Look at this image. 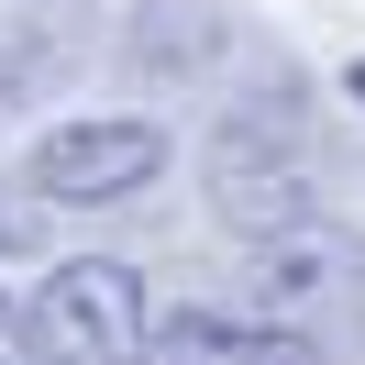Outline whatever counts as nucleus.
I'll use <instances>...</instances> for the list:
<instances>
[{"label": "nucleus", "mask_w": 365, "mask_h": 365, "mask_svg": "<svg viewBox=\"0 0 365 365\" xmlns=\"http://www.w3.org/2000/svg\"><path fill=\"white\" fill-rule=\"evenodd\" d=\"M0 365H23V310H11V288H0Z\"/></svg>", "instance_id": "6e6552de"}, {"label": "nucleus", "mask_w": 365, "mask_h": 365, "mask_svg": "<svg viewBox=\"0 0 365 365\" xmlns=\"http://www.w3.org/2000/svg\"><path fill=\"white\" fill-rule=\"evenodd\" d=\"M45 78H56V56H11V45H0V111H11V100H34Z\"/></svg>", "instance_id": "0eeeda50"}, {"label": "nucleus", "mask_w": 365, "mask_h": 365, "mask_svg": "<svg viewBox=\"0 0 365 365\" xmlns=\"http://www.w3.org/2000/svg\"><path fill=\"white\" fill-rule=\"evenodd\" d=\"M122 56L144 78H210L232 56V0H133L122 11Z\"/></svg>", "instance_id": "423d86ee"}, {"label": "nucleus", "mask_w": 365, "mask_h": 365, "mask_svg": "<svg viewBox=\"0 0 365 365\" xmlns=\"http://www.w3.org/2000/svg\"><path fill=\"white\" fill-rule=\"evenodd\" d=\"M200 188L232 232H277V222H310L321 210V111H310V78H255L200 144Z\"/></svg>", "instance_id": "f257e3e1"}, {"label": "nucleus", "mask_w": 365, "mask_h": 365, "mask_svg": "<svg viewBox=\"0 0 365 365\" xmlns=\"http://www.w3.org/2000/svg\"><path fill=\"white\" fill-rule=\"evenodd\" d=\"M11 244H34V222L11 210V188H0V255H11Z\"/></svg>", "instance_id": "1a4fd4ad"}, {"label": "nucleus", "mask_w": 365, "mask_h": 365, "mask_svg": "<svg viewBox=\"0 0 365 365\" xmlns=\"http://www.w3.org/2000/svg\"><path fill=\"white\" fill-rule=\"evenodd\" d=\"M144 343H155V310L122 255H67L23 299V354L45 365H144Z\"/></svg>", "instance_id": "7ed1b4c3"}, {"label": "nucleus", "mask_w": 365, "mask_h": 365, "mask_svg": "<svg viewBox=\"0 0 365 365\" xmlns=\"http://www.w3.org/2000/svg\"><path fill=\"white\" fill-rule=\"evenodd\" d=\"M166 122L144 111H78V122H45L23 155V188L34 200H67V210H100V200H133V188L166 178Z\"/></svg>", "instance_id": "20e7f679"}, {"label": "nucleus", "mask_w": 365, "mask_h": 365, "mask_svg": "<svg viewBox=\"0 0 365 365\" xmlns=\"http://www.w3.org/2000/svg\"><path fill=\"white\" fill-rule=\"evenodd\" d=\"M244 310L299 332V343H321V354H343V332L365 321V232L332 222V210L244 232Z\"/></svg>", "instance_id": "f03ea898"}, {"label": "nucleus", "mask_w": 365, "mask_h": 365, "mask_svg": "<svg viewBox=\"0 0 365 365\" xmlns=\"http://www.w3.org/2000/svg\"><path fill=\"white\" fill-rule=\"evenodd\" d=\"M343 89H354V111H365V67H354V78H343Z\"/></svg>", "instance_id": "9d476101"}, {"label": "nucleus", "mask_w": 365, "mask_h": 365, "mask_svg": "<svg viewBox=\"0 0 365 365\" xmlns=\"http://www.w3.org/2000/svg\"><path fill=\"white\" fill-rule=\"evenodd\" d=\"M23 365H45V354H23Z\"/></svg>", "instance_id": "9b49d317"}, {"label": "nucleus", "mask_w": 365, "mask_h": 365, "mask_svg": "<svg viewBox=\"0 0 365 365\" xmlns=\"http://www.w3.org/2000/svg\"><path fill=\"white\" fill-rule=\"evenodd\" d=\"M144 365H332V354L277 332V321H255V310H166Z\"/></svg>", "instance_id": "39448f33"}]
</instances>
